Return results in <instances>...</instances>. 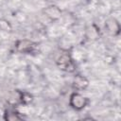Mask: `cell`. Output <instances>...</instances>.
<instances>
[{
  "label": "cell",
  "instance_id": "cell-1",
  "mask_svg": "<svg viewBox=\"0 0 121 121\" xmlns=\"http://www.w3.org/2000/svg\"><path fill=\"white\" fill-rule=\"evenodd\" d=\"M56 64L60 70L68 73H72L76 69L75 60L67 50L59 55V57L56 60Z\"/></svg>",
  "mask_w": 121,
  "mask_h": 121
},
{
  "label": "cell",
  "instance_id": "cell-2",
  "mask_svg": "<svg viewBox=\"0 0 121 121\" xmlns=\"http://www.w3.org/2000/svg\"><path fill=\"white\" fill-rule=\"evenodd\" d=\"M90 103V99L83 95H81L79 92H73L69 96V106L75 110V111H82L84 108L88 106Z\"/></svg>",
  "mask_w": 121,
  "mask_h": 121
},
{
  "label": "cell",
  "instance_id": "cell-3",
  "mask_svg": "<svg viewBox=\"0 0 121 121\" xmlns=\"http://www.w3.org/2000/svg\"><path fill=\"white\" fill-rule=\"evenodd\" d=\"M15 51L21 54H32L36 52L38 48V43L29 39H20L14 43Z\"/></svg>",
  "mask_w": 121,
  "mask_h": 121
},
{
  "label": "cell",
  "instance_id": "cell-4",
  "mask_svg": "<svg viewBox=\"0 0 121 121\" xmlns=\"http://www.w3.org/2000/svg\"><path fill=\"white\" fill-rule=\"evenodd\" d=\"M105 28L107 30V32L113 36V37H117L119 36L120 32H121V26L119 21L115 18V17H111L109 18L106 23H105Z\"/></svg>",
  "mask_w": 121,
  "mask_h": 121
},
{
  "label": "cell",
  "instance_id": "cell-5",
  "mask_svg": "<svg viewBox=\"0 0 121 121\" xmlns=\"http://www.w3.org/2000/svg\"><path fill=\"white\" fill-rule=\"evenodd\" d=\"M89 84H90L89 79L81 74H76L73 78L72 86H73L74 90H76L77 92L86 90L87 87L89 86Z\"/></svg>",
  "mask_w": 121,
  "mask_h": 121
},
{
  "label": "cell",
  "instance_id": "cell-6",
  "mask_svg": "<svg viewBox=\"0 0 121 121\" xmlns=\"http://www.w3.org/2000/svg\"><path fill=\"white\" fill-rule=\"evenodd\" d=\"M43 13L51 21H57L61 17L62 11L56 5H49L43 9Z\"/></svg>",
  "mask_w": 121,
  "mask_h": 121
},
{
  "label": "cell",
  "instance_id": "cell-7",
  "mask_svg": "<svg viewBox=\"0 0 121 121\" xmlns=\"http://www.w3.org/2000/svg\"><path fill=\"white\" fill-rule=\"evenodd\" d=\"M3 118L4 120H7V121H19L24 119L22 112H20L17 109H14V108L7 109L4 112Z\"/></svg>",
  "mask_w": 121,
  "mask_h": 121
},
{
  "label": "cell",
  "instance_id": "cell-8",
  "mask_svg": "<svg viewBox=\"0 0 121 121\" xmlns=\"http://www.w3.org/2000/svg\"><path fill=\"white\" fill-rule=\"evenodd\" d=\"M16 93H17V95H18V100H19V102H20L22 105L27 106V105H29V104L33 101V95H32V94H30L29 92L16 90Z\"/></svg>",
  "mask_w": 121,
  "mask_h": 121
},
{
  "label": "cell",
  "instance_id": "cell-9",
  "mask_svg": "<svg viewBox=\"0 0 121 121\" xmlns=\"http://www.w3.org/2000/svg\"><path fill=\"white\" fill-rule=\"evenodd\" d=\"M0 29L5 32H10L12 30V26L7 19L1 18L0 19Z\"/></svg>",
  "mask_w": 121,
  "mask_h": 121
}]
</instances>
